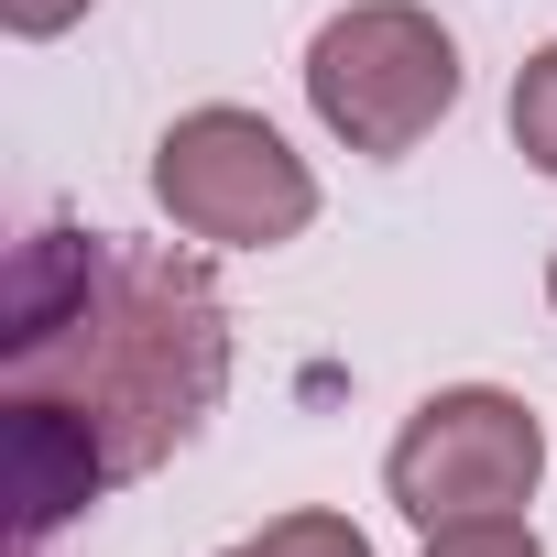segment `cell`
Here are the masks:
<instances>
[{
    "label": "cell",
    "mask_w": 557,
    "mask_h": 557,
    "mask_svg": "<svg viewBox=\"0 0 557 557\" xmlns=\"http://www.w3.org/2000/svg\"><path fill=\"white\" fill-rule=\"evenodd\" d=\"M546 307H557V262H546Z\"/></svg>",
    "instance_id": "cell-9"
},
{
    "label": "cell",
    "mask_w": 557,
    "mask_h": 557,
    "mask_svg": "<svg viewBox=\"0 0 557 557\" xmlns=\"http://www.w3.org/2000/svg\"><path fill=\"white\" fill-rule=\"evenodd\" d=\"M230 394V307L208 262L110 230H34L12 251L0 405H34L88 437L110 481L164 470Z\"/></svg>",
    "instance_id": "cell-1"
},
{
    "label": "cell",
    "mask_w": 557,
    "mask_h": 557,
    "mask_svg": "<svg viewBox=\"0 0 557 557\" xmlns=\"http://www.w3.org/2000/svg\"><path fill=\"white\" fill-rule=\"evenodd\" d=\"M426 557H546V546H535L524 513H481V524H437Z\"/></svg>",
    "instance_id": "cell-7"
},
{
    "label": "cell",
    "mask_w": 557,
    "mask_h": 557,
    "mask_svg": "<svg viewBox=\"0 0 557 557\" xmlns=\"http://www.w3.org/2000/svg\"><path fill=\"white\" fill-rule=\"evenodd\" d=\"M546 481V426L524 394H492V383H459V394H426L383 459V492L437 535V524H481V513H524Z\"/></svg>",
    "instance_id": "cell-4"
},
{
    "label": "cell",
    "mask_w": 557,
    "mask_h": 557,
    "mask_svg": "<svg viewBox=\"0 0 557 557\" xmlns=\"http://www.w3.org/2000/svg\"><path fill=\"white\" fill-rule=\"evenodd\" d=\"M513 143H524V164L557 175V45L524 55V77H513Z\"/></svg>",
    "instance_id": "cell-6"
},
{
    "label": "cell",
    "mask_w": 557,
    "mask_h": 557,
    "mask_svg": "<svg viewBox=\"0 0 557 557\" xmlns=\"http://www.w3.org/2000/svg\"><path fill=\"white\" fill-rule=\"evenodd\" d=\"M219 557H372V535H361L350 513H273L262 535H240V546H219Z\"/></svg>",
    "instance_id": "cell-5"
},
{
    "label": "cell",
    "mask_w": 557,
    "mask_h": 557,
    "mask_svg": "<svg viewBox=\"0 0 557 557\" xmlns=\"http://www.w3.org/2000/svg\"><path fill=\"white\" fill-rule=\"evenodd\" d=\"M77 12H88V0H0V23H12L23 45H55V34H66Z\"/></svg>",
    "instance_id": "cell-8"
},
{
    "label": "cell",
    "mask_w": 557,
    "mask_h": 557,
    "mask_svg": "<svg viewBox=\"0 0 557 557\" xmlns=\"http://www.w3.org/2000/svg\"><path fill=\"white\" fill-rule=\"evenodd\" d=\"M307 99L350 153H416L459 110V45L416 0H350L307 45Z\"/></svg>",
    "instance_id": "cell-2"
},
{
    "label": "cell",
    "mask_w": 557,
    "mask_h": 557,
    "mask_svg": "<svg viewBox=\"0 0 557 557\" xmlns=\"http://www.w3.org/2000/svg\"><path fill=\"white\" fill-rule=\"evenodd\" d=\"M153 197H164V219L186 240H219V251H273V240H296L318 219L307 153L262 110H186L153 143Z\"/></svg>",
    "instance_id": "cell-3"
}]
</instances>
